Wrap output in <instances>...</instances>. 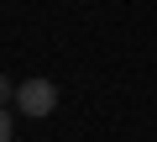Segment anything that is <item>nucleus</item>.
<instances>
[{"label": "nucleus", "mask_w": 157, "mask_h": 142, "mask_svg": "<svg viewBox=\"0 0 157 142\" xmlns=\"http://www.w3.org/2000/svg\"><path fill=\"white\" fill-rule=\"evenodd\" d=\"M58 105V84L52 79H21L16 84V111L21 116H52Z\"/></svg>", "instance_id": "obj_1"}, {"label": "nucleus", "mask_w": 157, "mask_h": 142, "mask_svg": "<svg viewBox=\"0 0 157 142\" xmlns=\"http://www.w3.org/2000/svg\"><path fill=\"white\" fill-rule=\"evenodd\" d=\"M16 100V84H11V74H0V105H11Z\"/></svg>", "instance_id": "obj_2"}, {"label": "nucleus", "mask_w": 157, "mask_h": 142, "mask_svg": "<svg viewBox=\"0 0 157 142\" xmlns=\"http://www.w3.org/2000/svg\"><path fill=\"white\" fill-rule=\"evenodd\" d=\"M0 142H11V111L0 105Z\"/></svg>", "instance_id": "obj_3"}]
</instances>
